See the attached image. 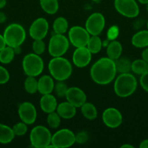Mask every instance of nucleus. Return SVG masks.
Listing matches in <instances>:
<instances>
[{
  "label": "nucleus",
  "instance_id": "42",
  "mask_svg": "<svg viewBox=\"0 0 148 148\" xmlns=\"http://www.w3.org/2000/svg\"><path fill=\"white\" fill-rule=\"evenodd\" d=\"M7 20V16L2 12H0V23H4Z\"/></svg>",
  "mask_w": 148,
  "mask_h": 148
},
{
  "label": "nucleus",
  "instance_id": "6",
  "mask_svg": "<svg viewBox=\"0 0 148 148\" xmlns=\"http://www.w3.org/2000/svg\"><path fill=\"white\" fill-rule=\"evenodd\" d=\"M23 69L27 76L36 77L43 72L44 62L39 55L29 53L23 58Z\"/></svg>",
  "mask_w": 148,
  "mask_h": 148
},
{
  "label": "nucleus",
  "instance_id": "26",
  "mask_svg": "<svg viewBox=\"0 0 148 148\" xmlns=\"http://www.w3.org/2000/svg\"><path fill=\"white\" fill-rule=\"evenodd\" d=\"M14 49L10 46H6L3 49L0 51V62L4 64H10L12 62L15 57Z\"/></svg>",
  "mask_w": 148,
  "mask_h": 148
},
{
  "label": "nucleus",
  "instance_id": "23",
  "mask_svg": "<svg viewBox=\"0 0 148 148\" xmlns=\"http://www.w3.org/2000/svg\"><path fill=\"white\" fill-rule=\"evenodd\" d=\"M39 3L42 10L47 14H55L59 9L58 0H39Z\"/></svg>",
  "mask_w": 148,
  "mask_h": 148
},
{
  "label": "nucleus",
  "instance_id": "43",
  "mask_svg": "<svg viewBox=\"0 0 148 148\" xmlns=\"http://www.w3.org/2000/svg\"><path fill=\"white\" fill-rule=\"evenodd\" d=\"M6 4H7V0H0V9L4 8Z\"/></svg>",
  "mask_w": 148,
  "mask_h": 148
},
{
  "label": "nucleus",
  "instance_id": "29",
  "mask_svg": "<svg viewBox=\"0 0 148 148\" xmlns=\"http://www.w3.org/2000/svg\"><path fill=\"white\" fill-rule=\"evenodd\" d=\"M102 46V42L98 36H91L86 45L87 49L91 53H97L100 51Z\"/></svg>",
  "mask_w": 148,
  "mask_h": 148
},
{
  "label": "nucleus",
  "instance_id": "18",
  "mask_svg": "<svg viewBox=\"0 0 148 148\" xmlns=\"http://www.w3.org/2000/svg\"><path fill=\"white\" fill-rule=\"evenodd\" d=\"M55 83L52 77L44 75L38 80V92L41 95L50 94L54 90Z\"/></svg>",
  "mask_w": 148,
  "mask_h": 148
},
{
  "label": "nucleus",
  "instance_id": "7",
  "mask_svg": "<svg viewBox=\"0 0 148 148\" xmlns=\"http://www.w3.org/2000/svg\"><path fill=\"white\" fill-rule=\"evenodd\" d=\"M69 40L63 34L55 35L51 37L48 46L49 53L52 57L62 56L65 54L69 48Z\"/></svg>",
  "mask_w": 148,
  "mask_h": 148
},
{
  "label": "nucleus",
  "instance_id": "17",
  "mask_svg": "<svg viewBox=\"0 0 148 148\" xmlns=\"http://www.w3.org/2000/svg\"><path fill=\"white\" fill-rule=\"evenodd\" d=\"M40 107L42 111L46 114L54 112L57 107V99L54 95L50 94L42 95L40 99Z\"/></svg>",
  "mask_w": 148,
  "mask_h": 148
},
{
  "label": "nucleus",
  "instance_id": "10",
  "mask_svg": "<svg viewBox=\"0 0 148 148\" xmlns=\"http://www.w3.org/2000/svg\"><path fill=\"white\" fill-rule=\"evenodd\" d=\"M69 40L76 48L86 46L90 38V34L85 27L81 26H73L68 32Z\"/></svg>",
  "mask_w": 148,
  "mask_h": 148
},
{
  "label": "nucleus",
  "instance_id": "13",
  "mask_svg": "<svg viewBox=\"0 0 148 148\" xmlns=\"http://www.w3.org/2000/svg\"><path fill=\"white\" fill-rule=\"evenodd\" d=\"M18 114L22 121L26 124H32L36 121L37 112L34 105L30 102H23L18 107Z\"/></svg>",
  "mask_w": 148,
  "mask_h": 148
},
{
  "label": "nucleus",
  "instance_id": "45",
  "mask_svg": "<svg viewBox=\"0 0 148 148\" xmlns=\"http://www.w3.org/2000/svg\"><path fill=\"white\" fill-rule=\"evenodd\" d=\"M122 148H124V147H129V148H133V146L131 145H129V144H125L121 146Z\"/></svg>",
  "mask_w": 148,
  "mask_h": 148
},
{
  "label": "nucleus",
  "instance_id": "35",
  "mask_svg": "<svg viewBox=\"0 0 148 148\" xmlns=\"http://www.w3.org/2000/svg\"><path fill=\"white\" fill-rule=\"evenodd\" d=\"M89 140V134L86 132L82 131L75 134V143L78 144H84Z\"/></svg>",
  "mask_w": 148,
  "mask_h": 148
},
{
  "label": "nucleus",
  "instance_id": "48",
  "mask_svg": "<svg viewBox=\"0 0 148 148\" xmlns=\"http://www.w3.org/2000/svg\"><path fill=\"white\" fill-rule=\"evenodd\" d=\"M147 30H148V20H147Z\"/></svg>",
  "mask_w": 148,
  "mask_h": 148
},
{
  "label": "nucleus",
  "instance_id": "40",
  "mask_svg": "<svg viewBox=\"0 0 148 148\" xmlns=\"http://www.w3.org/2000/svg\"><path fill=\"white\" fill-rule=\"evenodd\" d=\"M6 46H7V44H6V42L4 40V36L0 35V51L4 49Z\"/></svg>",
  "mask_w": 148,
  "mask_h": 148
},
{
  "label": "nucleus",
  "instance_id": "39",
  "mask_svg": "<svg viewBox=\"0 0 148 148\" xmlns=\"http://www.w3.org/2000/svg\"><path fill=\"white\" fill-rule=\"evenodd\" d=\"M142 58L148 64V48L145 49L142 52Z\"/></svg>",
  "mask_w": 148,
  "mask_h": 148
},
{
  "label": "nucleus",
  "instance_id": "36",
  "mask_svg": "<svg viewBox=\"0 0 148 148\" xmlns=\"http://www.w3.org/2000/svg\"><path fill=\"white\" fill-rule=\"evenodd\" d=\"M9 79H10V74L8 71L2 66H0V85L7 83Z\"/></svg>",
  "mask_w": 148,
  "mask_h": 148
},
{
  "label": "nucleus",
  "instance_id": "21",
  "mask_svg": "<svg viewBox=\"0 0 148 148\" xmlns=\"http://www.w3.org/2000/svg\"><path fill=\"white\" fill-rule=\"evenodd\" d=\"M131 43L136 48H146L148 46V30H142L135 33L131 38Z\"/></svg>",
  "mask_w": 148,
  "mask_h": 148
},
{
  "label": "nucleus",
  "instance_id": "37",
  "mask_svg": "<svg viewBox=\"0 0 148 148\" xmlns=\"http://www.w3.org/2000/svg\"><path fill=\"white\" fill-rule=\"evenodd\" d=\"M139 82L142 86V88L148 92V71L145 72V74L141 75L140 79H139Z\"/></svg>",
  "mask_w": 148,
  "mask_h": 148
},
{
  "label": "nucleus",
  "instance_id": "15",
  "mask_svg": "<svg viewBox=\"0 0 148 148\" xmlns=\"http://www.w3.org/2000/svg\"><path fill=\"white\" fill-rule=\"evenodd\" d=\"M91 54L86 46L76 48L73 54V62L77 67H85L91 62Z\"/></svg>",
  "mask_w": 148,
  "mask_h": 148
},
{
  "label": "nucleus",
  "instance_id": "30",
  "mask_svg": "<svg viewBox=\"0 0 148 148\" xmlns=\"http://www.w3.org/2000/svg\"><path fill=\"white\" fill-rule=\"evenodd\" d=\"M25 90L30 94H34L38 92V80L35 77L28 76L24 82Z\"/></svg>",
  "mask_w": 148,
  "mask_h": 148
},
{
  "label": "nucleus",
  "instance_id": "12",
  "mask_svg": "<svg viewBox=\"0 0 148 148\" xmlns=\"http://www.w3.org/2000/svg\"><path fill=\"white\" fill-rule=\"evenodd\" d=\"M49 30V23L47 20L43 17H39L35 20L30 25L29 28V34L33 39H44L47 35Z\"/></svg>",
  "mask_w": 148,
  "mask_h": 148
},
{
  "label": "nucleus",
  "instance_id": "27",
  "mask_svg": "<svg viewBox=\"0 0 148 148\" xmlns=\"http://www.w3.org/2000/svg\"><path fill=\"white\" fill-rule=\"evenodd\" d=\"M117 72L120 73H129L131 68V62L129 59L125 57H120L115 61Z\"/></svg>",
  "mask_w": 148,
  "mask_h": 148
},
{
  "label": "nucleus",
  "instance_id": "1",
  "mask_svg": "<svg viewBox=\"0 0 148 148\" xmlns=\"http://www.w3.org/2000/svg\"><path fill=\"white\" fill-rule=\"evenodd\" d=\"M116 70L115 61L108 57L101 58L92 65L90 75L94 82L99 85H107L115 79Z\"/></svg>",
  "mask_w": 148,
  "mask_h": 148
},
{
  "label": "nucleus",
  "instance_id": "44",
  "mask_svg": "<svg viewBox=\"0 0 148 148\" xmlns=\"http://www.w3.org/2000/svg\"><path fill=\"white\" fill-rule=\"evenodd\" d=\"M13 49H14L15 53L16 54H17V53H20V52H21V49H20V46H16V47L13 48Z\"/></svg>",
  "mask_w": 148,
  "mask_h": 148
},
{
  "label": "nucleus",
  "instance_id": "25",
  "mask_svg": "<svg viewBox=\"0 0 148 148\" xmlns=\"http://www.w3.org/2000/svg\"><path fill=\"white\" fill-rule=\"evenodd\" d=\"M131 70L136 75H142L148 71V64L143 59H136L131 62Z\"/></svg>",
  "mask_w": 148,
  "mask_h": 148
},
{
  "label": "nucleus",
  "instance_id": "14",
  "mask_svg": "<svg viewBox=\"0 0 148 148\" xmlns=\"http://www.w3.org/2000/svg\"><path fill=\"white\" fill-rule=\"evenodd\" d=\"M102 121L107 127L117 128L123 121V116L120 111L115 108H108L102 114Z\"/></svg>",
  "mask_w": 148,
  "mask_h": 148
},
{
  "label": "nucleus",
  "instance_id": "9",
  "mask_svg": "<svg viewBox=\"0 0 148 148\" xmlns=\"http://www.w3.org/2000/svg\"><path fill=\"white\" fill-rule=\"evenodd\" d=\"M114 6L118 12L129 18L137 17L139 14V8L136 0H115Z\"/></svg>",
  "mask_w": 148,
  "mask_h": 148
},
{
  "label": "nucleus",
  "instance_id": "11",
  "mask_svg": "<svg viewBox=\"0 0 148 148\" xmlns=\"http://www.w3.org/2000/svg\"><path fill=\"white\" fill-rule=\"evenodd\" d=\"M105 20L102 14L94 12L87 18L85 24V28L91 36H98L104 29Z\"/></svg>",
  "mask_w": 148,
  "mask_h": 148
},
{
  "label": "nucleus",
  "instance_id": "5",
  "mask_svg": "<svg viewBox=\"0 0 148 148\" xmlns=\"http://www.w3.org/2000/svg\"><path fill=\"white\" fill-rule=\"evenodd\" d=\"M52 134L46 127L39 125L33 127L30 133V141L32 146L36 148L49 147L52 141Z\"/></svg>",
  "mask_w": 148,
  "mask_h": 148
},
{
  "label": "nucleus",
  "instance_id": "20",
  "mask_svg": "<svg viewBox=\"0 0 148 148\" xmlns=\"http://www.w3.org/2000/svg\"><path fill=\"white\" fill-rule=\"evenodd\" d=\"M122 51H123V48H122L121 43L118 40H113L107 45L106 53H107V57L110 58L112 60L115 61L116 59L120 57L122 54Z\"/></svg>",
  "mask_w": 148,
  "mask_h": 148
},
{
  "label": "nucleus",
  "instance_id": "2",
  "mask_svg": "<svg viewBox=\"0 0 148 148\" xmlns=\"http://www.w3.org/2000/svg\"><path fill=\"white\" fill-rule=\"evenodd\" d=\"M49 73L52 77L57 81H65L72 74V65L68 59L58 56L53 57L48 64Z\"/></svg>",
  "mask_w": 148,
  "mask_h": 148
},
{
  "label": "nucleus",
  "instance_id": "4",
  "mask_svg": "<svg viewBox=\"0 0 148 148\" xmlns=\"http://www.w3.org/2000/svg\"><path fill=\"white\" fill-rule=\"evenodd\" d=\"M3 36L7 46L15 48L23 44L26 39V33L23 26L17 23H12L6 27Z\"/></svg>",
  "mask_w": 148,
  "mask_h": 148
},
{
  "label": "nucleus",
  "instance_id": "3",
  "mask_svg": "<svg viewBox=\"0 0 148 148\" xmlns=\"http://www.w3.org/2000/svg\"><path fill=\"white\" fill-rule=\"evenodd\" d=\"M137 88V81L133 75L122 73L116 78L114 84V91L118 96L126 98L133 93Z\"/></svg>",
  "mask_w": 148,
  "mask_h": 148
},
{
  "label": "nucleus",
  "instance_id": "47",
  "mask_svg": "<svg viewBox=\"0 0 148 148\" xmlns=\"http://www.w3.org/2000/svg\"><path fill=\"white\" fill-rule=\"evenodd\" d=\"M146 9H147V11L148 12V2L146 4Z\"/></svg>",
  "mask_w": 148,
  "mask_h": 148
},
{
  "label": "nucleus",
  "instance_id": "31",
  "mask_svg": "<svg viewBox=\"0 0 148 148\" xmlns=\"http://www.w3.org/2000/svg\"><path fill=\"white\" fill-rule=\"evenodd\" d=\"M47 124L52 129H57L59 127L61 123V117L57 112L49 113L47 116Z\"/></svg>",
  "mask_w": 148,
  "mask_h": 148
},
{
  "label": "nucleus",
  "instance_id": "8",
  "mask_svg": "<svg viewBox=\"0 0 148 148\" xmlns=\"http://www.w3.org/2000/svg\"><path fill=\"white\" fill-rule=\"evenodd\" d=\"M75 143V134L68 129H62L52 136L51 144L55 147H69Z\"/></svg>",
  "mask_w": 148,
  "mask_h": 148
},
{
  "label": "nucleus",
  "instance_id": "46",
  "mask_svg": "<svg viewBox=\"0 0 148 148\" xmlns=\"http://www.w3.org/2000/svg\"><path fill=\"white\" fill-rule=\"evenodd\" d=\"M138 1L142 4H146L148 2V0H138Z\"/></svg>",
  "mask_w": 148,
  "mask_h": 148
},
{
  "label": "nucleus",
  "instance_id": "28",
  "mask_svg": "<svg viewBox=\"0 0 148 148\" xmlns=\"http://www.w3.org/2000/svg\"><path fill=\"white\" fill-rule=\"evenodd\" d=\"M68 29V20L62 17H59L55 19L53 23V30L55 33L64 34Z\"/></svg>",
  "mask_w": 148,
  "mask_h": 148
},
{
  "label": "nucleus",
  "instance_id": "33",
  "mask_svg": "<svg viewBox=\"0 0 148 148\" xmlns=\"http://www.w3.org/2000/svg\"><path fill=\"white\" fill-rule=\"evenodd\" d=\"M32 49L35 53L38 55H41L45 51L46 46L44 42L43 39H36L33 42L32 44Z\"/></svg>",
  "mask_w": 148,
  "mask_h": 148
},
{
  "label": "nucleus",
  "instance_id": "34",
  "mask_svg": "<svg viewBox=\"0 0 148 148\" xmlns=\"http://www.w3.org/2000/svg\"><path fill=\"white\" fill-rule=\"evenodd\" d=\"M28 124L24 123L23 121L19 122L15 124L12 127V130L14 132L15 135L16 136H23L27 133L28 132Z\"/></svg>",
  "mask_w": 148,
  "mask_h": 148
},
{
  "label": "nucleus",
  "instance_id": "16",
  "mask_svg": "<svg viewBox=\"0 0 148 148\" xmlns=\"http://www.w3.org/2000/svg\"><path fill=\"white\" fill-rule=\"evenodd\" d=\"M65 98L67 101L71 103L76 108H80L84 103L86 102V93L77 87H71L68 88Z\"/></svg>",
  "mask_w": 148,
  "mask_h": 148
},
{
  "label": "nucleus",
  "instance_id": "38",
  "mask_svg": "<svg viewBox=\"0 0 148 148\" xmlns=\"http://www.w3.org/2000/svg\"><path fill=\"white\" fill-rule=\"evenodd\" d=\"M118 34V29L116 26H112L107 32V38L110 40H115Z\"/></svg>",
  "mask_w": 148,
  "mask_h": 148
},
{
  "label": "nucleus",
  "instance_id": "19",
  "mask_svg": "<svg viewBox=\"0 0 148 148\" xmlns=\"http://www.w3.org/2000/svg\"><path fill=\"white\" fill-rule=\"evenodd\" d=\"M56 110L59 116L65 119H71L75 116L76 114V107L74 106L68 101L59 103L57 105Z\"/></svg>",
  "mask_w": 148,
  "mask_h": 148
},
{
  "label": "nucleus",
  "instance_id": "32",
  "mask_svg": "<svg viewBox=\"0 0 148 148\" xmlns=\"http://www.w3.org/2000/svg\"><path fill=\"white\" fill-rule=\"evenodd\" d=\"M68 90V86L66 85V84L64 83L63 81H58L57 83L55 85V88H54L55 94L59 98L65 97Z\"/></svg>",
  "mask_w": 148,
  "mask_h": 148
},
{
  "label": "nucleus",
  "instance_id": "22",
  "mask_svg": "<svg viewBox=\"0 0 148 148\" xmlns=\"http://www.w3.org/2000/svg\"><path fill=\"white\" fill-rule=\"evenodd\" d=\"M12 128L7 125L0 123V143L9 144L13 140L15 137Z\"/></svg>",
  "mask_w": 148,
  "mask_h": 148
},
{
  "label": "nucleus",
  "instance_id": "24",
  "mask_svg": "<svg viewBox=\"0 0 148 148\" xmlns=\"http://www.w3.org/2000/svg\"><path fill=\"white\" fill-rule=\"evenodd\" d=\"M81 113L86 119L94 120L97 116V110L96 107L91 103H84L81 106Z\"/></svg>",
  "mask_w": 148,
  "mask_h": 148
},
{
  "label": "nucleus",
  "instance_id": "41",
  "mask_svg": "<svg viewBox=\"0 0 148 148\" xmlns=\"http://www.w3.org/2000/svg\"><path fill=\"white\" fill-rule=\"evenodd\" d=\"M139 147L140 148H148V139L142 140L139 145Z\"/></svg>",
  "mask_w": 148,
  "mask_h": 148
}]
</instances>
